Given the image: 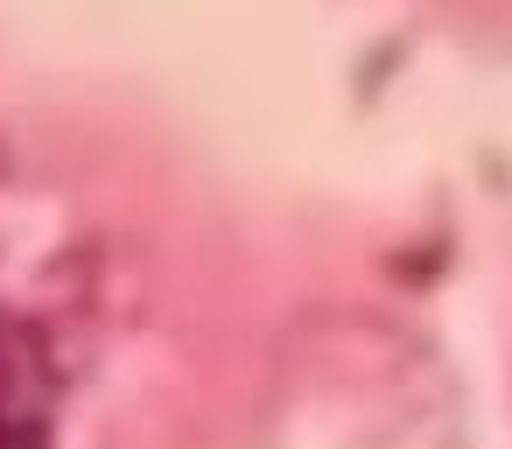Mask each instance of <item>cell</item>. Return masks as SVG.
Instances as JSON below:
<instances>
[{"label":"cell","instance_id":"1","mask_svg":"<svg viewBox=\"0 0 512 449\" xmlns=\"http://www.w3.org/2000/svg\"><path fill=\"white\" fill-rule=\"evenodd\" d=\"M57 421V365L50 344L0 309V449H50Z\"/></svg>","mask_w":512,"mask_h":449}]
</instances>
